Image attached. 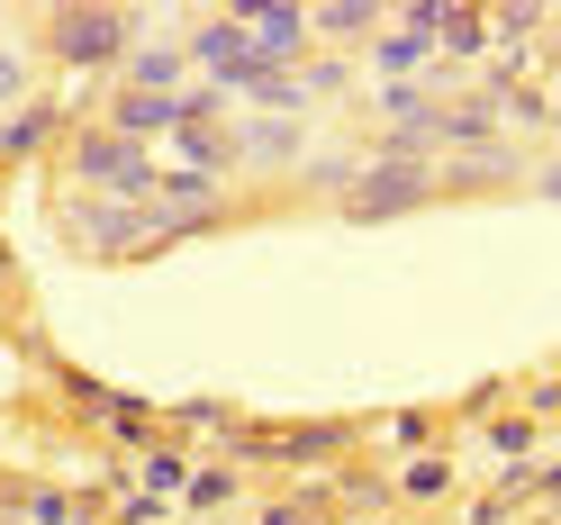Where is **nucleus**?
<instances>
[{"label": "nucleus", "mask_w": 561, "mask_h": 525, "mask_svg": "<svg viewBox=\"0 0 561 525\" xmlns=\"http://www.w3.org/2000/svg\"><path fill=\"white\" fill-rule=\"evenodd\" d=\"M55 227H64V244H73V254H91V263L163 254L154 208H127V199H91V191H73V199H55Z\"/></svg>", "instance_id": "obj_3"}, {"label": "nucleus", "mask_w": 561, "mask_h": 525, "mask_svg": "<svg viewBox=\"0 0 561 525\" xmlns=\"http://www.w3.org/2000/svg\"><path fill=\"white\" fill-rule=\"evenodd\" d=\"M354 227H399L416 218V208H435V172H416V163H363V182L335 199Z\"/></svg>", "instance_id": "obj_4"}, {"label": "nucleus", "mask_w": 561, "mask_h": 525, "mask_svg": "<svg viewBox=\"0 0 561 525\" xmlns=\"http://www.w3.org/2000/svg\"><path fill=\"white\" fill-rule=\"evenodd\" d=\"M399 499H408V507L453 499V463H435V453H426V463H408V471H399Z\"/></svg>", "instance_id": "obj_23"}, {"label": "nucleus", "mask_w": 561, "mask_h": 525, "mask_svg": "<svg viewBox=\"0 0 561 525\" xmlns=\"http://www.w3.org/2000/svg\"><path fill=\"white\" fill-rule=\"evenodd\" d=\"M163 489H191V453L182 444H154L146 453V499H163Z\"/></svg>", "instance_id": "obj_24"}, {"label": "nucleus", "mask_w": 561, "mask_h": 525, "mask_svg": "<svg viewBox=\"0 0 561 525\" xmlns=\"http://www.w3.org/2000/svg\"><path fill=\"white\" fill-rule=\"evenodd\" d=\"M27 525H82V499H64V489H27Z\"/></svg>", "instance_id": "obj_25"}, {"label": "nucleus", "mask_w": 561, "mask_h": 525, "mask_svg": "<svg viewBox=\"0 0 561 525\" xmlns=\"http://www.w3.org/2000/svg\"><path fill=\"white\" fill-rule=\"evenodd\" d=\"M363 163H371V155H354V146H344V155H308V163H299V191H308V199H344V191L363 182Z\"/></svg>", "instance_id": "obj_16"}, {"label": "nucleus", "mask_w": 561, "mask_h": 525, "mask_svg": "<svg viewBox=\"0 0 561 525\" xmlns=\"http://www.w3.org/2000/svg\"><path fill=\"white\" fill-rule=\"evenodd\" d=\"M182 499H191V516H227V507L244 499V463H199Z\"/></svg>", "instance_id": "obj_15"}, {"label": "nucleus", "mask_w": 561, "mask_h": 525, "mask_svg": "<svg viewBox=\"0 0 561 525\" xmlns=\"http://www.w3.org/2000/svg\"><path fill=\"white\" fill-rule=\"evenodd\" d=\"M499 118H507V127H543V118H552V100L525 82V91H507V100H499Z\"/></svg>", "instance_id": "obj_28"}, {"label": "nucleus", "mask_w": 561, "mask_h": 525, "mask_svg": "<svg viewBox=\"0 0 561 525\" xmlns=\"http://www.w3.org/2000/svg\"><path fill=\"white\" fill-rule=\"evenodd\" d=\"M308 525H344V516H335V507H318V516H308Z\"/></svg>", "instance_id": "obj_33"}, {"label": "nucleus", "mask_w": 561, "mask_h": 525, "mask_svg": "<svg viewBox=\"0 0 561 525\" xmlns=\"http://www.w3.org/2000/svg\"><path fill=\"white\" fill-rule=\"evenodd\" d=\"M308 163V127L299 118H236V172H299Z\"/></svg>", "instance_id": "obj_8"}, {"label": "nucleus", "mask_w": 561, "mask_h": 525, "mask_svg": "<svg viewBox=\"0 0 561 525\" xmlns=\"http://www.w3.org/2000/svg\"><path fill=\"white\" fill-rule=\"evenodd\" d=\"M390 435L416 453V444H435V416H426V408H399V416H390Z\"/></svg>", "instance_id": "obj_29"}, {"label": "nucleus", "mask_w": 561, "mask_h": 525, "mask_svg": "<svg viewBox=\"0 0 561 525\" xmlns=\"http://www.w3.org/2000/svg\"><path fill=\"white\" fill-rule=\"evenodd\" d=\"M525 182V155L507 146H480V155H453V163H435V199H489V191H516Z\"/></svg>", "instance_id": "obj_7"}, {"label": "nucleus", "mask_w": 561, "mask_h": 525, "mask_svg": "<svg viewBox=\"0 0 561 525\" xmlns=\"http://www.w3.org/2000/svg\"><path fill=\"white\" fill-rule=\"evenodd\" d=\"M64 172H73L91 199H127V208H154V182H163L154 146H127V136L100 127V118H82L64 136Z\"/></svg>", "instance_id": "obj_1"}, {"label": "nucleus", "mask_w": 561, "mask_h": 525, "mask_svg": "<svg viewBox=\"0 0 561 525\" xmlns=\"http://www.w3.org/2000/svg\"><path fill=\"white\" fill-rule=\"evenodd\" d=\"M299 91H308V110H327V100H344V91H354V55H308L299 64Z\"/></svg>", "instance_id": "obj_18"}, {"label": "nucleus", "mask_w": 561, "mask_h": 525, "mask_svg": "<svg viewBox=\"0 0 561 525\" xmlns=\"http://www.w3.org/2000/svg\"><path fill=\"white\" fill-rule=\"evenodd\" d=\"M19 100H37V91H27V55H19V46H0V118H10Z\"/></svg>", "instance_id": "obj_26"}, {"label": "nucleus", "mask_w": 561, "mask_h": 525, "mask_svg": "<svg viewBox=\"0 0 561 525\" xmlns=\"http://www.w3.org/2000/svg\"><path fill=\"white\" fill-rule=\"evenodd\" d=\"M489 453L525 463V453H535V416H499V426H489Z\"/></svg>", "instance_id": "obj_27"}, {"label": "nucleus", "mask_w": 561, "mask_h": 525, "mask_svg": "<svg viewBox=\"0 0 561 525\" xmlns=\"http://www.w3.org/2000/svg\"><path fill=\"white\" fill-rule=\"evenodd\" d=\"M0 19H10V10H0Z\"/></svg>", "instance_id": "obj_34"}, {"label": "nucleus", "mask_w": 561, "mask_h": 525, "mask_svg": "<svg viewBox=\"0 0 561 525\" xmlns=\"http://www.w3.org/2000/svg\"><path fill=\"white\" fill-rule=\"evenodd\" d=\"M236 19H244V55H254L263 73H299V64L318 55L299 0H236Z\"/></svg>", "instance_id": "obj_5"}, {"label": "nucleus", "mask_w": 561, "mask_h": 525, "mask_svg": "<svg viewBox=\"0 0 561 525\" xmlns=\"http://www.w3.org/2000/svg\"><path fill=\"white\" fill-rule=\"evenodd\" d=\"M182 73H191V55H182V37H136L127 46V82L118 91H182Z\"/></svg>", "instance_id": "obj_12"}, {"label": "nucleus", "mask_w": 561, "mask_h": 525, "mask_svg": "<svg viewBox=\"0 0 561 525\" xmlns=\"http://www.w3.org/2000/svg\"><path fill=\"white\" fill-rule=\"evenodd\" d=\"M55 127H64V100H19V110L0 118V163L46 155V146H55Z\"/></svg>", "instance_id": "obj_13"}, {"label": "nucleus", "mask_w": 561, "mask_h": 525, "mask_svg": "<svg viewBox=\"0 0 561 525\" xmlns=\"http://www.w3.org/2000/svg\"><path fill=\"white\" fill-rule=\"evenodd\" d=\"M172 146V163L182 172H208V182H236V127H218V118H182L163 136Z\"/></svg>", "instance_id": "obj_11"}, {"label": "nucleus", "mask_w": 561, "mask_h": 525, "mask_svg": "<svg viewBox=\"0 0 561 525\" xmlns=\"http://www.w3.org/2000/svg\"><path fill=\"white\" fill-rule=\"evenodd\" d=\"M371 64H390V73L408 82V73H416V64H435V37H426V27H390V37H380V46H371Z\"/></svg>", "instance_id": "obj_21"}, {"label": "nucleus", "mask_w": 561, "mask_h": 525, "mask_svg": "<svg viewBox=\"0 0 561 525\" xmlns=\"http://www.w3.org/2000/svg\"><path fill=\"white\" fill-rule=\"evenodd\" d=\"M525 408H535V416H552V408H561V380H535V390H525Z\"/></svg>", "instance_id": "obj_32"}, {"label": "nucleus", "mask_w": 561, "mask_h": 525, "mask_svg": "<svg viewBox=\"0 0 561 525\" xmlns=\"http://www.w3.org/2000/svg\"><path fill=\"white\" fill-rule=\"evenodd\" d=\"M146 27L154 19L127 10V0H64V10H46V55L73 64V73H100V64H127Z\"/></svg>", "instance_id": "obj_2"}, {"label": "nucleus", "mask_w": 561, "mask_h": 525, "mask_svg": "<svg viewBox=\"0 0 561 525\" xmlns=\"http://www.w3.org/2000/svg\"><path fill=\"white\" fill-rule=\"evenodd\" d=\"M525 191H535V199H561V155H552L543 172H525Z\"/></svg>", "instance_id": "obj_30"}, {"label": "nucleus", "mask_w": 561, "mask_h": 525, "mask_svg": "<svg viewBox=\"0 0 561 525\" xmlns=\"http://www.w3.org/2000/svg\"><path fill=\"white\" fill-rule=\"evenodd\" d=\"M308 516H318V507H299V499H280V507H263L254 525H308Z\"/></svg>", "instance_id": "obj_31"}, {"label": "nucleus", "mask_w": 561, "mask_h": 525, "mask_svg": "<svg viewBox=\"0 0 561 525\" xmlns=\"http://www.w3.org/2000/svg\"><path fill=\"white\" fill-rule=\"evenodd\" d=\"M380 27H390L380 0H327V10H308V37H318L327 55H371Z\"/></svg>", "instance_id": "obj_9"}, {"label": "nucleus", "mask_w": 561, "mask_h": 525, "mask_svg": "<svg viewBox=\"0 0 561 525\" xmlns=\"http://www.w3.org/2000/svg\"><path fill=\"white\" fill-rule=\"evenodd\" d=\"M354 453V426L344 416H308V426H244L236 435V463H344Z\"/></svg>", "instance_id": "obj_6"}, {"label": "nucleus", "mask_w": 561, "mask_h": 525, "mask_svg": "<svg viewBox=\"0 0 561 525\" xmlns=\"http://www.w3.org/2000/svg\"><path fill=\"white\" fill-rule=\"evenodd\" d=\"M100 127H118L127 136V146H154V136H172V127H182V91H110V100H100Z\"/></svg>", "instance_id": "obj_10"}, {"label": "nucleus", "mask_w": 561, "mask_h": 525, "mask_svg": "<svg viewBox=\"0 0 561 525\" xmlns=\"http://www.w3.org/2000/svg\"><path fill=\"white\" fill-rule=\"evenodd\" d=\"M100 426H110L118 444H146V435H154V399H127V390H110V399H100Z\"/></svg>", "instance_id": "obj_20"}, {"label": "nucleus", "mask_w": 561, "mask_h": 525, "mask_svg": "<svg viewBox=\"0 0 561 525\" xmlns=\"http://www.w3.org/2000/svg\"><path fill=\"white\" fill-rule=\"evenodd\" d=\"M399 499V480L390 471H371V463H335V507H390Z\"/></svg>", "instance_id": "obj_19"}, {"label": "nucleus", "mask_w": 561, "mask_h": 525, "mask_svg": "<svg viewBox=\"0 0 561 525\" xmlns=\"http://www.w3.org/2000/svg\"><path fill=\"white\" fill-rule=\"evenodd\" d=\"M172 426H191V435H227V444H236V435H244V416H236L227 399H182V408H172Z\"/></svg>", "instance_id": "obj_22"}, {"label": "nucleus", "mask_w": 561, "mask_h": 525, "mask_svg": "<svg viewBox=\"0 0 561 525\" xmlns=\"http://www.w3.org/2000/svg\"><path fill=\"white\" fill-rule=\"evenodd\" d=\"M444 55H489L499 37H489V10H471V0H444V27H435Z\"/></svg>", "instance_id": "obj_17"}, {"label": "nucleus", "mask_w": 561, "mask_h": 525, "mask_svg": "<svg viewBox=\"0 0 561 525\" xmlns=\"http://www.w3.org/2000/svg\"><path fill=\"white\" fill-rule=\"evenodd\" d=\"M444 146H453V155L499 146V100H489V91H462V100L444 110Z\"/></svg>", "instance_id": "obj_14"}]
</instances>
